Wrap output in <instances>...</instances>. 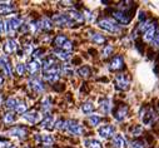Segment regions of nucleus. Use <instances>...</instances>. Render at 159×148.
Wrapping results in <instances>:
<instances>
[{
	"instance_id": "79ce46f5",
	"label": "nucleus",
	"mask_w": 159,
	"mask_h": 148,
	"mask_svg": "<svg viewBox=\"0 0 159 148\" xmlns=\"http://www.w3.org/2000/svg\"><path fill=\"white\" fill-rule=\"evenodd\" d=\"M25 65L24 64H21V63H18L16 64V72H18V74H19V76H23V74L25 73Z\"/></svg>"
},
{
	"instance_id": "f8f14e48",
	"label": "nucleus",
	"mask_w": 159,
	"mask_h": 148,
	"mask_svg": "<svg viewBox=\"0 0 159 148\" xmlns=\"http://www.w3.org/2000/svg\"><path fill=\"white\" fill-rule=\"evenodd\" d=\"M29 87H30L35 93H43V92H44V84H43L40 81H39V79H36V78L29 81Z\"/></svg>"
},
{
	"instance_id": "412c9836",
	"label": "nucleus",
	"mask_w": 159,
	"mask_h": 148,
	"mask_svg": "<svg viewBox=\"0 0 159 148\" xmlns=\"http://www.w3.org/2000/svg\"><path fill=\"white\" fill-rule=\"evenodd\" d=\"M54 54H55V57H57L58 59H60V60H64V62L69 60V59H70V57H71L69 52H65V50H63V49H59V48L54 49Z\"/></svg>"
},
{
	"instance_id": "a878e982",
	"label": "nucleus",
	"mask_w": 159,
	"mask_h": 148,
	"mask_svg": "<svg viewBox=\"0 0 159 148\" xmlns=\"http://www.w3.org/2000/svg\"><path fill=\"white\" fill-rule=\"evenodd\" d=\"M90 39L95 44H103L105 42V38H104L102 34H99V33H90Z\"/></svg>"
},
{
	"instance_id": "f03ea898",
	"label": "nucleus",
	"mask_w": 159,
	"mask_h": 148,
	"mask_svg": "<svg viewBox=\"0 0 159 148\" xmlns=\"http://www.w3.org/2000/svg\"><path fill=\"white\" fill-rule=\"evenodd\" d=\"M98 25L103 30L109 31V33H113V34H118L119 31H120V26H119L116 23L111 21L110 19H102V20L98 21Z\"/></svg>"
},
{
	"instance_id": "9d476101",
	"label": "nucleus",
	"mask_w": 159,
	"mask_h": 148,
	"mask_svg": "<svg viewBox=\"0 0 159 148\" xmlns=\"http://www.w3.org/2000/svg\"><path fill=\"white\" fill-rule=\"evenodd\" d=\"M124 65V60L120 55H116L113 58V60L110 62V65H109V69L110 70H119V69H122Z\"/></svg>"
},
{
	"instance_id": "ddd939ff",
	"label": "nucleus",
	"mask_w": 159,
	"mask_h": 148,
	"mask_svg": "<svg viewBox=\"0 0 159 148\" xmlns=\"http://www.w3.org/2000/svg\"><path fill=\"white\" fill-rule=\"evenodd\" d=\"M0 67L4 69V72H5V74L8 77H11V74H13L11 67H10V63H9V60L5 55H0Z\"/></svg>"
},
{
	"instance_id": "7c9ffc66",
	"label": "nucleus",
	"mask_w": 159,
	"mask_h": 148,
	"mask_svg": "<svg viewBox=\"0 0 159 148\" xmlns=\"http://www.w3.org/2000/svg\"><path fill=\"white\" fill-rule=\"evenodd\" d=\"M68 39H66V36L65 35H63V34H60V35H58L57 38H55V40H54V43H55V45L60 49L64 44H65V42H66Z\"/></svg>"
},
{
	"instance_id": "20e7f679",
	"label": "nucleus",
	"mask_w": 159,
	"mask_h": 148,
	"mask_svg": "<svg viewBox=\"0 0 159 148\" xmlns=\"http://www.w3.org/2000/svg\"><path fill=\"white\" fill-rule=\"evenodd\" d=\"M65 128L68 129L69 133L75 134V136H80L83 133V127L79 124L76 121H68V122H65Z\"/></svg>"
},
{
	"instance_id": "49530a36",
	"label": "nucleus",
	"mask_w": 159,
	"mask_h": 148,
	"mask_svg": "<svg viewBox=\"0 0 159 148\" xmlns=\"http://www.w3.org/2000/svg\"><path fill=\"white\" fill-rule=\"evenodd\" d=\"M54 126H55L58 129H63V128H65V122L60 119V121H58V122H57Z\"/></svg>"
},
{
	"instance_id": "dca6fc26",
	"label": "nucleus",
	"mask_w": 159,
	"mask_h": 148,
	"mask_svg": "<svg viewBox=\"0 0 159 148\" xmlns=\"http://www.w3.org/2000/svg\"><path fill=\"white\" fill-rule=\"evenodd\" d=\"M155 33H157V26L154 24H150V26L144 33V40L152 43V40L154 39V36H155Z\"/></svg>"
},
{
	"instance_id": "c9c22d12",
	"label": "nucleus",
	"mask_w": 159,
	"mask_h": 148,
	"mask_svg": "<svg viewBox=\"0 0 159 148\" xmlns=\"http://www.w3.org/2000/svg\"><path fill=\"white\" fill-rule=\"evenodd\" d=\"M26 104L24 103V102H18L16 103V107H15V110H16V112L18 113H24L25 112V110H26Z\"/></svg>"
},
{
	"instance_id": "72a5a7b5",
	"label": "nucleus",
	"mask_w": 159,
	"mask_h": 148,
	"mask_svg": "<svg viewBox=\"0 0 159 148\" xmlns=\"http://www.w3.org/2000/svg\"><path fill=\"white\" fill-rule=\"evenodd\" d=\"M60 72L64 74V76H73L74 74V70H73V68L70 67V65H64V67H61L60 68Z\"/></svg>"
},
{
	"instance_id": "bb28decb",
	"label": "nucleus",
	"mask_w": 159,
	"mask_h": 148,
	"mask_svg": "<svg viewBox=\"0 0 159 148\" xmlns=\"http://www.w3.org/2000/svg\"><path fill=\"white\" fill-rule=\"evenodd\" d=\"M39 25H40V29H43V30H50L53 28L52 20H49L48 18H43L40 21H39Z\"/></svg>"
},
{
	"instance_id": "8fccbe9b",
	"label": "nucleus",
	"mask_w": 159,
	"mask_h": 148,
	"mask_svg": "<svg viewBox=\"0 0 159 148\" xmlns=\"http://www.w3.org/2000/svg\"><path fill=\"white\" fill-rule=\"evenodd\" d=\"M3 148H16L14 144H9V143H5V146Z\"/></svg>"
},
{
	"instance_id": "7ed1b4c3",
	"label": "nucleus",
	"mask_w": 159,
	"mask_h": 148,
	"mask_svg": "<svg viewBox=\"0 0 159 148\" xmlns=\"http://www.w3.org/2000/svg\"><path fill=\"white\" fill-rule=\"evenodd\" d=\"M53 23L58 26H70L74 23L68 18L66 14H55L53 16Z\"/></svg>"
},
{
	"instance_id": "39448f33",
	"label": "nucleus",
	"mask_w": 159,
	"mask_h": 148,
	"mask_svg": "<svg viewBox=\"0 0 159 148\" xmlns=\"http://www.w3.org/2000/svg\"><path fill=\"white\" fill-rule=\"evenodd\" d=\"M98 133H99V136L102 138H110L115 133V128L113 126H110V124H105V126H103V127H100L98 129Z\"/></svg>"
},
{
	"instance_id": "de8ad7c7",
	"label": "nucleus",
	"mask_w": 159,
	"mask_h": 148,
	"mask_svg": "<svg viewBox=\"0 0 159 148\" xmlns=\"http://www.w3.org/2000/svg\"><path fill=\"white\" fill-rule=\"evenodd\" d=\"M42 54H43V50H42V49H38V50H35V52L33 53V57H34V58H35V60H36V58L42 57Z\"/></svg>"
},
{
	"instance_id": "c756f323",
	"label": "nucleus",
	"mask_w": 159,
	"mask_h": 148,
	"mask_svg": "<svg viewBox=\"0 0 159 148\" xmlns=\"http://www.w3.org/2000/svg\"><path fill=\"white\" fill-rule=\"evenodd\" d=\"M82 110H83V113L85 114H90L93 110H94V105L92 102H85L83 105H82Z\"/></svg>"
},
{
	"instance_id": "cd10ccee",
	"label": "nucleus",
	"mask_w": 159,
	"mask_h": 148,
	"mask_svg": "<svg viewBox=\"0 0 159 148\" xmlns=\"http://www.w3.org/2000/svg\"><path fill=\"white\" fill-rule=\"evenodd\" d=\"M78 74L83 78H88L90 76V68L87 67V65H83V67H80L78 69Z\"/></svg>"
},
{
	"instance_id": "f704fd0d",
	"label": "nucleus",
	"mask_w": 159,
	"mask_h": 148,
	"mask_svg": "<svg viewBox=\"0 0 159 148\" xmlns=\"http://www.w3.org/2000/svg\"><path fill=\"white\" fill-rule=\"evenodd\" d=\"M16 103H18V102H16L15 98H8L7 102H5V107H7L8 109H15Z\"/></svg>"
},
{
	"instance_id": "473e14b6",
	"label": "nucleus",
	"mask_w": 159,
	"mask_h": 148,
	"mask_svg": "<svg viewBox=\"0 0 159 148\" xmlns=\"http://www.w3.org/2000/svg\"><path fill=\"white\" fill-rule=\"evenodd\" d=\"M88 121H89V123L93 126V127H95V126H98L99 123H100V117L99 116H97V114H92V116H89V118H88Z\"/></svg>"
},
{
	"instance_id": "ea45409f",
	"label": "nucleus",
	"mask_w": 159,
	"mask_h": 148,
	"mask_svg": "<svg viewBox=\"0 0 159 148\" xmlns=\"http://www.w3.org/2000/svg\"><path fill=\"white\" fill-rule=\"evenodd\" d=\"M13 122H14V116L11 113H7L4 116V123L5 124H11Z\"/></svg>"
},
{
	"instance_id": "a19ab883",
	"label": "nucleus",
	"mask_w": 159,
	"mask_h": 148,
	"mask_svg": "<svg viewBox=\"0 0 159 148\" xmlns=\"http://www.w3.org/2000/svg\"><path fill=\"white\" fill-rule=\"evenodd\" d=\"M111 53H113V47H111V45H107V47L104 48V50H103V57L107 58V57H109Z\"/></svg>"
},
{
	"instance_id": "1a4fd4ad",
	"label": "nucleus",
	"mask_w": 159,
	"mask_h": 148,
	"mask_svg": "<svg viewBox=\"0 0 159 148\" xmlns=\"http://www.w3.org/2000/svg\"><path fill=\"white\" fill-rule=\"evenodd\" d=\"M111 146H113V148H125L127 147V141L122 134H116L111 139Z\"/></svg>"
},
{
	"instance_id": "f3484780",
	"label": "nucleus",
	"mask_w": 159,
	"mask_h": 148,
	"mask_svg": "<svg viewBox=\"0 0 159 148\" xmlns=\"http://www.w3.org/2000/svg\"><path fill=\"white\" fill-rule=\"evenodd\" d=\"M18 49V44L15 40L13 39H8L5 43H4V52L8 53V54H11V53H15Z\"/></svg>"
},
{
	"instance_id": "aec40b11",
	"label": "nucleus",
	"mask_w": 159,
	"mask_h": 148,
	"mask_svg": "<svg viewBox=\"0 0 159 148\" xmlns=\"http://www.w3.org/2000/svg\"><path fill=\"white\" fill-rule=\"evenodd\" d=\"M40 68H42V64L39 63L38 60H31V62L28 64V72L31 74V76L36 74L39 70H40Z\"/></svg>"
},
{
	"instance_id": "58836bf2",
	"label": "nucleus",
	"mask_w": 159,
	"mask_h": 148,
	"mask_svg": "<svg viewBox=\"0 0 159 148\" xmlns=\"http://www.w3.org/2000/svg\"><path fill=\"white\" fill-rule=\"evenodd\" d=\"M150 24H152V23H149V21H143V23H140V24H139L138 30H139V31H142V33H145V30L150 26Z\"/></svg>"
},
{
	"instance_id": "0eeeda50",
	"label": "nucleus",
	"mask_w": 159,
	"mask_h": 148,
	"mask_svg": "<svg viewBox=\"0 0 159 148\" xmlns=\"http://www.w3.org/2000/svg\"><path fill=\"white\" fill-rule=\"evenodd\" d=\"M23 118H24V119H25L28 123H30V124H35V123H38L39 121L42 119V116L39 114L38 112H35V110H31V112L24 113Z\"/></svg>"
},
{
	"instance_id": "6e6552de",
	"label": "nucleus",
	"mask_w": 159,
	"mask_h": 148,
	"mask_svg": "<svg viewBox=\"0 0 159 148\" xmlns=\"http://www.w3.org/2000/svg\"><path fill=\"white\" fill-rule=\"evenodd\" d=\"M113 15H114V18H115L119 23H120V24L127 25V24H129V23H130V16H129L125 12H123V10L114 12V13H113Z\"/></svg>"
},
{
	"instance_id": "393cba45",
	"label": "nucleus",
	"mask_w": 159,
	"mask_h": 148,
	"mask_svg": "<svg viewBox=\"0 0 159 148\" xmlns=\"http://www.w3.org/2000/svg\"><path fill=\"white\" fill-rule=\"evenodd\" d=\"M100 110L103 113H109L110 110H111V100L110 99H103L102 102H100Z\"/></svg>"
},
{
	"instance_id": "3c124183",
	"label": "nucleus",
	"mask_w": 159,
	"mask_h": 148,
	"mask_svg": "<svg viewBox=\"0 0 159 148\" xmlns=\"http://www.w3.org/2000/svg\"><path fill=\"white\" fill-rule=\"evenodd\" d=\"M4 86V78H3V76L0 74V88H2Z\"/></svg>"
},
{
	"instance_id": "603ef678",
	"label": "nucleus",
	"mask_w": 159,
	"mask_h": 148,
	"mask_svg": "<svg viewBox=\"0 0 159 148\" xmlns=\"http://www.w3.org/2000/svg\"><path fill=\"white\" fill-rule=\"evenodd\" d=\"M139 19H140V20L144 19V13H140V14H139Z\"/></svg>"
},
{
	"instance_id": "4468645a",
	"label": "nucleus",
	"mask_w": 159,
	"mask_h": 148,
	"mask_svg": "<svg viewBox=\"0 0 159 148\" xmlns=\"http://www.w3.org/2000/svg\"><path fill=\"white\" fill-rule=\"evenodd\" d=\"M128 114V107L127 105H120L116 110H115V113H114V118L116 121H123Z\"/></svg>"
},
{
	"instance_id": "864d4df0",
	"label": "nucleus",
	"mask_w": 159,
	"mask_h": 148,
	"mask_svg": "<svg viewBox=\"0 0 159 148\" xmlns=\"http://www.w3.org/2000/svg\"><path fill=\"white\" fill-rule=\"evenodd\" d=\"M0 104H2V95H0Z\"/></svg>"
},
{
	"instance_id": "6ab92c4d",
	"label": "nucleus",
	"mask_w": 159,
	"mask_h": 148,
	"mask_svg": "<svg viewBox=\"0 0 159 148\" xmlns=\"http://www.w3.org/2000/svg\"><path fill=\"white\" fill-rule=\"evenodd\" d=\"M55 65H58L55 58H54V57H48L47 59H44V62H43V64H42V68H43V72H47V70L54 68Z\"/></svg>"
},
{
	"instance_id": "4be33fe9",
	"label": "nucleus",
	"mask_w": 159,
	"mask_h": 148,
	"mask_svg": "<svg viewBox=\"0 0 159 148\" xmlns=\"http://www.w3.org/2000/svg\"><path fill=\"white\" fill-rule=\"evenodd\" d=\"M7 24H8V26H9V30L14 31V30H18V29L20 28L21 20L18 19V18H10L9 21H7Z\"/></svg>"
},
{
	"instance_id": "b1692460",
	"label": "nucleus",
	"mask_w": 159,
	"mask_h": 148,
	"mask_svg": "<svg viewBox=\"0 0 159 148\" xmlns=\"http://www.w3.org/2000/svg\"><path fill=\"white\" fill-rule=\"evenodd\" d=\"M54 118L52 117V116H48V117H45L43 121H42V123H40V126H42V128H45V129H52L53 127H54Z\"/></svg>"
},
{
	"instance_id": "09e8293b",
	"label": "nucleus",
	"mask_w": 159,
	"mask_h": 148,
	"mask_svg": "<svg viewBox=\"0 0 159 148\" xmlns=\"http://www.w3.org/2000/svg\"><path fill=\"white\" fill-rule=\"evenodd\" d=\"M31 49H33V48H31V45H30V44H29V45H26V47H25V53H26V54H30V53H31Z\"/></svg>"
},
{
	"instance_id": "e433bc0d",
	"label": "nucleus",
	"mask_w": 159,
	"mask_h": 148,
	"mask_svg": "<svg viewBox=\"0 0 159 148\" xmlns=\"http://www.w3.org/2000/svg\"><path fill=\"white\" fill-rule=\"evenodd\" d=\"M52 108V104H50V100L48 98H45L42 103V109H43V112H48V110H50Z\"/></svg>"
},
{
	"instance_id": "423d86ee",
	"label": "nucleus",
	"mask_w": 159,
	"mask_h": 148,
	"mask_svg": "<svg viewBox=\"0 0 159 148\" xmlns=\"http://www.w3.org/2000/svg\"><path fill=\"white\" fill-rule=\"evenodd\" d=\"M115 84H116V88L118 89H128L129 88V81L125 76H123V74H118V76L115 77Z\"/></svg>"
},
{
	"instance_id": "f257e3e1",
	"label": "nucleus",
	"mask_w": 159,
	"mask_h": 148,
	"mask_svg": "<svg viewBox=\"0 0 159 148\" xmlns=\"http://www.w3.org/2000/svg\"><path fill=\"white\" fill-rule=\"evenodd\" d=\"M157 116H155V112L154 109L150 108V107H144L140 109V119L143 122V124L145 126H150L154 121H155Z\"/></svg>"
},
{
	"instance_id": "a18cd8bd",
	"label": "nucleus",
	"mask_w": 159,
	"mask_h": 148,
	"mask_svg": "<svg viewBox=\"0 0 159 148\" xmlns=\"http://www.w3.org/2000/svg\"><path fill=\"white\" fill-rule=\"evenodd\" d=\"M152 44L155 45V47H159V29H157V33H155L154 39L152 40Z\"/></svg>"
},
{
	"instance_id": "c03bdc74",
	"label": "nucleus",
	"mask_w": 159,
	"mask_h": 148,
	"mask_svg": "<svg viewBox=\"0 0 159 148\" xmlns=\"http://www.w3.org/2000/svg\"><path fill=\"white\" fill-rule=\"evenodd\" d=\"M7 31V21L0 20V34H5Z\"/></svg>"
},
{
	"instance_id": "a211bd4d",
	"label": "nucleus",
	"mask_w": 159,
	"mask_h": 148,
	"mask_svg": "<svg viewBox=\"0 0 159 148\" xmlns=\"http://www.w3.org/2000/svg\"><path fill=\"white\" fill-rule=\"evenodd\" d=\"M9 136L11 137H18V138H24L26 136V129L23 127H14L8 132Z\"/></svg>"
},
{
	"instance_id": "2eb2a0df",
	"label": "nucleus",
	"mask_w": 159,
	"mask_h": 148,
	"mask_svg": "<svg viewBox=\"0 0 159 148\" xmlns=\"http://www.w3.org/2000/svg\"><path fill=\"white\" fill-rule=\"evenodd\" d=\"M68 15V18L73 21V23H82V21H84V15L82 14V13H79L78 10H69V13L66 14Z\"/></svg>"
},
{
	"instance_id": "37998d69",
	"label": "nucleus",
	"mask_w": 159,
	"mask_h": 148,
	"mask_svg": "<svg viewBox=\"0 0 159 148\" xmlns=\"http://www.w3.org/2000/svg\"><path fill=\"white\" fill-rule=\"evenodd\" d=\"M60 49H63V50H65V52H69V53H70V50L73 49V44H71V42L66 40V42H65V44H64Z\"/></svg>"
},
{
	"instance_id": "c85d7f7f",
	"label": "nucleus",
	"mask_w": 159,
	"mask_h": 148,
	"mask_svg": "<svg viewBox=\"0 0 159 148\" xmlns=\"http://www.w3.org/2000/svg\"><path fill=\"white\" fill-rule=\"evenodd\" d=\"M129 148H147L145 142L142 139H134L129 143Z\"/></svg>"
},
{
	"instance_id": "2f4dec72",
	"label": "nucleus",
	"mask_w": 159,
	"mask_h": 148,
	"mask_svg": "<svg viewBox=\"0 0 159 148\" xmlns=\"http://www.w3.org/2000/svg\"><path fill=\"white\" fill-rule=\"evenodd\" d=\"M3 5H0V14H8L10 12H13V7L8 3H0Z\"/></svg>"
},
{
	"instance_id": "4c0bfd02",
	"label": "nucleus",
	"mask_w": 159,
	"mask_h": 148,
	"mask_svg": "<svg viewBox=\"0 0 159 148\" xmlns=\"http://www.w3.org/2000/svg\"><path fill=\"white\" fill-rule=\"evenodd\" d=\"M130 132L133 136H140L143 132V128H142V126H133L130 128Z\"/></svg>"
},
{
	"instance_id": "5701e85b",
	"label": "nucleus",
	"mask_w": 159,
	"mask_h": 148,
	"mask_svg": "<svg viewBox=\"0 0 159 148\" xmlns=\"http://www.w3.org/2000/svg\"><path fill=\"white\" fill-rule=\"evenodd\" d=\"M84 146H85L87 148H103L102 143H100L98 139H94V138L85 139V141H84Z\"/></svg>"
},
{
	"instance_id": "9b49d317",
	"label": "nucleus",
	"mask_w": 159,
	"mask_h": 148,
	"mask_svg": "<svg viewBox=\"0 0 159 148\" xmlns=\"http://www.w3.org/2000/svg\"><path fill=\"white\" fill-rule=\"evenodd\" d=\"M35 139L39 142V143H43L44 146L47 147H50L53 143H54V138L49 134H36L35 136Z\"/></svg>"
}]
</instances>
